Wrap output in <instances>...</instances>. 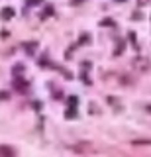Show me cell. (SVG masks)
Masks as SVG:
<instances>
[{
	"instance_id": "1",
	"label": "cell",
	"mask_w": 151,
	"mask_h": 157,
	"mask_svg": "<svg viewBox=\"0 0 151 157\" xmlns=\"http://www.w3.org/2000/svg\"><path fill=\"white\" fill-rule=\"evenodd\" d=\"M0 157H16V151L8 145H0Z\"/></svg>"
},
{
	"instance_id": "2",
	"label": "cell",
	"mask_w": 151,
	"mask_h": 157,
	"mask_svg": "<svg viewBox=\"0 0 151 157\" xmlns=\"http://www.w3.org/2000/svg\"><path fill=\"white\" fill-rule=\"evenodd\" d=\"M0 16H2L4 20H12V18H14V10L6 6V8H2V12H0Z\"/></svg>"
},
{
	"instance_id": "3",
	"label": "cell",
	"mask_w": 151,
	"mask_h": 157,
	"mask_svg": "<svg viewBox=\"0 0 151 157\" xmlns=\"http://www.w3.org/2000/svg\"><path fill=\"white\" fill-rule=\"evenodd\" d=\"M14 86H16V90H26L28 88V85L22 81V78H16V81H14Z\"/></svg>"
},
{
	"instance_id": "4",
	"label": "cell",
	"mask_w": 151,
	"mask_h": 157,
	"mask_svg": "<svg viewBox=\"0 0 151 157\" xmlns=\"http://www.w3.org/2000/svg\"><path fill=\"white\" fill-rule=\"evenodd\" d=\"M134 145H151V140H134Z\"/></svg>"
},
{
	"instance_id": "5",
	"label": "cell",
	"mask_w": 151,
	"mask_h": 157,
	"mask_svg": "<svg viewBox=\"0 0 151 157\" xmlns=\"http://www.w3.org/2000/svg\"><path fill=\"white\" fill-rule=\"evenodd\" d=\"M69 104H71V106H75V104H77V98H75V96H71V98H69Z\"/></svg>"
},
{
	"instance_id": "6",
	"label": "cell",
	"mask_w": 151,
	"mask_h": 157,
	"mask_svg": "<svg viewBox=\"0 0 151 157\" xmlns=\"http://www.w3.org/2000/svg\"><path fill=\"white\" fill-rule=\"evenodd\" d=\"M145 110H147V112H149V114H151V104H149V106H145Z\"/></svg>"
}]
</instances>
